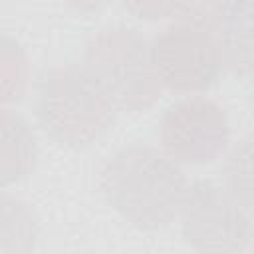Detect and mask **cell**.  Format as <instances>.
I'll return each instance as SVG.
<instances>
[{
	"label": "cell",
	"instance_id": "7a4b0ae2",
	"mask_svg": "<svg viewBox=\"0 0 254 254\" xmlns=\"http://www.w3.org/2000/svg\"><path fill=\"white\" fill-rule=\"evenodd\" d=\"M115 105L101 85L79 65L48 69L36 87V119L58 145L83 149L113 123Z\"/></svg>",
	"mask_w": 254,
	"mask_h": 254
},
{
	"label": "cell",
	"instance_id": "8992f818",
	"mask_svg": "<svg viewBox=\"0 0 254 254\" xmlns=\"http://www.w3.org/2000/svg\"><path fill=\"white\" fill-rule=\"evenodd\" d=\"M159 137L163 151L177 163H212L228 147V117L218 101L192 93L167 107Z\"/></svg>",
	"mask_w": 254,
	"mask_h": 254
},
{
	"label": "cell",
	"instance_id": "7c38bea8",
	"mask_svg": "<svg viewBox=\"0 0 254 254\" xmlns=\"http://www.w3.org/2000/svg\"><path fill=\"white\" fill-rule=\"evenodd\" d=\"M232 0H179L175 18L177 22L192 24L214 32L222 22Z\"/></svg>",
	"mask_w": 254,
	"mask_h": 254
},
{
	"label": "cell",
	"instance_id": "4fadbf2b",
	"mask_svg": "<svg viewBox=\"0 0 254 254\" xmlns=\"http://www.w3.org/2000/svg\"><path fill=\"white\" fill-rule=\"evenodd\" d=\"M121 6L141 20H165L175 18L179 0H119Z\"/></svg>",
	"mask_w": 254,
	"mask_h": 254
},
{
	"label": "cell",
	"instance_id": "52a82bcc",
	"mask_svg": "<svg viewBox=\"0 0 254 254\" xmlns=\"http://www.w3.org/2000/svg\"><path fill=\"white\" fill-rule=\"evenodd\" d=\"M38 161V139L30 123L10 107H0V189L26 179Z\"/></svg>",
	"mask_w": 254,
	"mask_h": 254
},
{
	"label": "cell",
	"instance_id": "3957f363",
	"mask_svg": "<svg viewBox=\"0 0 254 254\" xmlns=\"http://www.w3.org/2000/svg\"><path fill=\"white\" fill-rule=\"evenodd\" d=\"M81 67L119 109L143 111L163 91L151 44L133 28L113 26L93 34L85 44Z\"/></svg>",
	"mask_w": 254,
	"mask_h": 254
},
{
	"label": "cell",
	"instance_id": "ba28073f",
	"mask_svg": "<svg viewBox=\"0 0 254 254\" xmlns=\"http://www.w3.org/2000/svg\"><path fill=\"white\" fill-rule=\"evenodd\" d=\"M222 67L248 77L252 71V4L250 0H232L222 22L214 30Z\"/></svg>",
	"mask_w": 254,
	"mask_h": 254
},
{
	"label": "cell",
	"instance_id": "5bb4252c",
	"mask_svg": "<svg viewBox=\"0 0 254 254\" xmlns=\"http://www.w3.org/2000/svg\"><path fill=\"white\" fill-rule=\"evenodd\" d=\"M71 8L79 10V12H85V14H91V12H97L101 10L109 0H65Z\"/></svg>",
	"mask_w": 254,
	"mask_h": 254
},
{
	"label": "cell",
	"instance_id": "30bf717a",
	"mask_svg": "<svg viewBox=\"0 0 254 254\" xmlns=\"http://www.w3.org/2000/svg\"><path fill=\"white\" fill-rule=\"evenodd\" d=\"M30 83V60L22 44L0 32V107L20 101Z\"/></svg>",
	"mask_w": 254,
	"mask_h": 254
},
{
	"label": "cell",
	"instance_id": "277c9868",
	"mask_svg": "<svg viewBox=\"0 0 254 254\" xmlns=\"http://www.w3.org/2000/svg\"><path fill=\"white\" fill-rule=\"evenodd\" d=\"M177 218L183 238L198 252L236 254L252 246V212L212 181L198 179L187 187Z\"/></svg>",
	"mask_w": 254,
	"mask_h": 254
},
{
	"label": "cell",
	"instance_id": "9c48e42d",
	"mask_svg": "<svg viewBox=\"0 0 254 254\" xmlns=\"http://www.w3.org/2000/svg\"><path fill=\"white\" fill-rule=\"evenodd\" d=\"M40 238L36 212L24 200L0 194V252H32Z\"/></svg>",
	"mask_w": 254,
	"mask_h": 254
},
{
	"label": "cell",
	"instance_id": "5b68a950",
	"mask_svg": "<svg viewBox=\"0 0 254 254\" xmlns=\"http://www.w3.org/2000/svg\"><path fill=\"white\" fill-rule=\"evenodd\" d=\"M155 71L163 87L175 93H200L222 71V56L214 32L177 22L151 42Z\"/></svg>",
	"mask_w": 254,
	"mask_h": 254
},
{
	"label": "cell",
	"instance_id": "6da1fadb",
	"mask_svg": "<svg viewBox=\"0 0 254 254\" xmlns=\"http://www.w3.org/2000/svg\"><path fill=\"white\" fill-rule=\"evenodd\" d=\"M187 187L185 171L175 159L141 143L113 153L99 173L107 204L141 230L169 226L179 216Z\"/></svg>",
	"mask_w": 254,
	"mask_h": 254
},
{
	"label": "cell",
	"instance_id": "8fae6325",
	"mask_svg": "<svg viewBox=\"0 0 254 254\" xmlns=\"http://www.w3.org/2000/svg\"><path fill=\"white\" fill-rule=\"evenodd\" d=\"M224 190L252 212V137H242L226 155L222 167Z\"/></svg>",
	"mask_w": 254,
	"mask_h": 254
}]
</instances>
